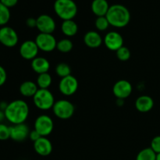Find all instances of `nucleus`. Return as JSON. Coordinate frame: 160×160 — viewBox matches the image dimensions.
Masks as SVG:
<instances>
[{
  "label": "nucleus",
  "mask_w": 160,
  "mask_h": 160,
  "mask_svg": "<svg viewBox=\"0 0 160 160\" xmlns=\"http://www.w3.org/2000/svg\"><path fill=\"white\" fill-rule=\"evenodd\" d=\"M6 119L10 123L20 124L25 123L29 116V106L28 103L21 99H16L8 103L4 111Z\"/></svg>",
  "instance_id": "obj_1"
},
{
  "label": "nucleus",
  "mask_w": 160,
  "mask_h": 160,
  "mask_svg": "<svg viewBox=\"0 0 160 160\" xmlns=\"http://www.w3.org/2000/svg\"><path fill=\"white\" fill-rule=\"evenodd\" d=\"M106 17L111 26L122 28L129 23L131 20V12L123 5L114 4L109 6Z\"/></svg>",
  "instance_id": "obj_2"
},
{
  "label": "nucleus",
  "mask_w": 160,
  "mask_h": 160,
  "mask_svg": "<svg viewBox=\"0 0 160 160\" xmlns=\"http://www.w3.org/2000/svg\"><path fill=\"white\" fill-rule=\"evenodd\" d=\"M54 10L62 20H73L78 13V6L73 0H56Z\"/></svg>",
  "instance_id": "obj_3"
},
{
  "label": "nucleus",
  "mask_w": 160,
  "mask_h": 160,
  "mask_svg": "<svg viewBox=\"0 0 160 160\" xmlns=\"http://www.w3.org/2000/svg\"><path fill=\"white\" fill-rule=\"evenodd\" d=\"M34 104L38 109L41 110H48L52 109L55 104V98L53 94L48 89L39 88L33 97Z\"/></svg>",
  "instance_id": "obj_4"
},
{
  "label": "nucleus",
  "mask_w": 160,
  "mask_h": 160,
  "mask_svg": "<svg viewBox=\"0 0 160 160\" xmlns=\"http://www.w3.org/2000/svg\"><path fill=\"white\" fill-rule=\"evenodd\" d=\"M53 113L61 120H68L71 118L75 112V107L71 102L66 99L58 100L52 107Z\"/></svg>",
  "instance_id": "obj_5"
},
{
  "label": "nucleus",
  "mask_w": 160,
  "mask_h": 160,
  "mask_svg": "<svg viewBox=\"0 0 160 160\" xmlns=\"http://www.w3.org/2000/svg\"><path fill=\"white\" fill-rule=\"evenodd\" d=\"M34 130L38 132L42 137H47L52 132L54 123L49 116L43 114L37 117L34 121Z\"/></svg>",
  "instance_id": "obj_6"
},
{
  "label": "nucleus",
  "mask_w": 160,
  "mask_h": 160,
  "mask_svg": "<svg viewBox=\"0 0 160 160\" xmlns=\"http://www.w3.org/2000/svg\"><path fill=\"white\" fill-rule=\"evenodd\" d=\"M34 42L37 44L39 50L45 52H50L56 48L57 41L52 34L40 33L36 36Z\"/></svg>",
  "instance_id": "obj_7"
},
{
  "label": "nucleus",
  "mask_w": 160,
  "mask_h": 160,
  "mask_svg": "<svg viewBox=\"0 0 160 160\" xmlns=\"http://www.w3.org/2000/svg\"><path fill=\"white\" fill-rule=\"evenodd\" d=\"M19 42L17 31L9 26H3L0 28V43L7 48L16 46Z\"/></svg>",
  "instance_id": "obj_8"
},
{
  "label": "nucleus",
  "mask_w": 160,
  "mask_h": 160,
  "mask_svg": "<svg viewBox=\"0 0 160 160\" xmlns=\"http://www.w3.org/2000/svg\"><path fill=\"white\" fill-rule=\"evenodd\" d=\"M78 88V81L73 75H69L66 78H61L59 83V90L66 96L74 95Z\"/></svg>",
  "instance_id": "obj_9"
},
{
  "label": "nucleus",
  "mask_w": 160,
  "mask_h": 160,
  "mask_svg": "<svg viewBox=\"0 0 160 160\" xmlns=\"http://www.w3.org/2000/svg\"><path fill=\"white\" fill-rule=\"evenodd\" d=\"M39 48L34 41L27 40L20 45V55L23 59L27 60H33L38 54Z\"/></svg>",
  "instance_id": "obj_10"
},
{
  "label": "nucleus",
  "mask_w": 160,
  "mask_h": 160,
  "mask_svg": "<svg viewBox=\"0 0 160 160\" xmlns=\"http://www.w3.org/2000/svg\"><path fill=\"white\" fill-rule=\"evenodd\" d=\"M56 21L51 16L48 14H42L37 18V26L40 33L52 34L56 30Z\"/></svg>",
  "instance_id": "obj_11"
},
{
  "label": "nucleus",
  "mask_w": 160,
  "mask_h": 160,
  "mask_svg": "<svg viewBox=\"0 0 160 160\" xmlns=\"http://www.w3.org/2000/svg\"><path fill=\"white\" fill-rule=\"evenodd\" d=\"M105 45L110 51L117 52L122 46H123V38L120 33L117 31L108 32L103 39Z\"/></svg>",
  "instance_id": "obj_12"
},
{
  "label": "nucleus",
  "mask_w": 160,
  "mask_h": 160,
  "mask_svg": "<svg viewBox=\"0 0 160 160\" xmlns=\"http://www.w3.org/2000/svg\"><path fill=\"white\" fill-rule=\"evenodd\" d=\"M132 84L127 80H120L117 81L112 88L114 95L119 99H125L132 93Z\"/></svg>",
  "instance_id": "obj_13"
},
{
  "label": "nucleus",
  "mask_w": 160,
  "mask_h": 160,
  "mask_svg": "<svg viewBox=\"0 0 160 160\" xmlns=\"http://www.w3.org/2000/svg\"><path fill=\"white\" fill-rule=\"evenodd\" d=\"M10 138L17 142H21L29 137L30 130L25 123L20 124H13L9 127Z\"/></svg>",
  "instance_id": "obj_14"
},
{
  "label": "nucleus",
  "mask_w": 160,
  "mask_h": 160,
  "mask_svg": "<svg viewBox=\"0 0 160 160\" xmlns=\"http://www.w3.org/2000/svg\"><path fill=\"white\" fill-rule=\"evenodd\" d=\"M34 149L41 156H48L52 152V144L46 137H42L34 142Z\"/></svg>",
  "instance_id": "obj_15"
},
{
  "label": "nucleus",
  "mask_w": 160,
  "mask_h": 160,
  "mask_svg": "<svg viewBox=\"0 0 160 160\" xmlns=\"http://www.w3.org/2000/svg\"><path fill=\"white\" fill-rule=\"evenodd\" d=\"M84 42L89 48H96L101 46L103 42V39L98 32L95 31H88L84 34Z\"/></svg>",
  "instance_id": "obj_16"
},
{
  "label": "nucleus",
  "mask_w": 160,
  "mask_h": 160,
  "mask_svg": "<svg viewBox=\"0 0 160 160\" xmlns=\"http://www.w3.org/2000/svg\"><path fill=\"white\" fill-rule=\"evenodd\" d=\"M154 106L152 98L148 95H141L136 99L135 107L140 112H148L152 110Z\"/></svg>",
  "instance_id": "obj_17"
},
{
  "label": "nucleus",
  "mask_w": 160,
  "mask_h": 160,
  "mask_svg": "<svg viewBox=\"0 0 160 160\" xmlns=\"http://www.w3.org/2000/svg\"><path fill=\"white\" fill-rule=\"evenodd\" d=\"M31 68L38 74L48 73L50 69V63L45 58L37 56L31 60Z\"/></svg>",
  "instance_id": "obj_18"
},
{
  "label": "nucleus",
  "mask_w": 160,
  "mask_h": 160,
  "mask_svg": "<svg viewBox=\"0 0 160 160\" xmlns=\"http://www.w3.org/2000/svg\"><path fill=\"white\" fill-rule=\"evenodd\" d=\"M92 11L98 17H105L109 9L107 0H93L92 2Z\"/></svg>",
  "instance_id": "obj_19"
},
{
  "label": "nucleus",
  "mask_w": 160,
  "mask_h": 160,
  "mask_svg": "<svg viewBox=\"0 0 160 160\" xmlns=\"http://www.w3.org/2000/svg\"><path fill=\"white\" fill-rule=\"evenodd\" d=\"M38 89V87L35 82L31 81H23L20 84L19 90L23 96L28 98V97H34Z\"/></svg>",
  "instance_id": "obj_20"
},
{
  "label": "nucleus",
  "mask_w": 160,
  "mask_h": 160,
  "mask_svg": "<svg viewBox=\"0 0 160 160\" xmlns=\"http://www.w3.org/2000/svg\"><path fill=\"white\" fill-rule=\"evenodd\" d=\"M61 31L64 35L67 37H73L78 33V26L73 20H63L61 25Z\"/></svg>",
  "instance_id": "obj_21"
},
{
  "label": "nucleus",
  "mask_w": 160,
  "mask_h": 160,
  "mask_svg": "<svg viewBox=\"0 0 160 160\" xmlns=\"http://www.w3.org/2000/svg\"><path fill=\"white\" fill-rule=\"evenodd\" d=\"M52 82V78L51 75L48 73H44L38 74L36 84L38 88L48 89V88L51 86Z\"/></svg>",
  "instance_id": "obj_22"
},
{
  "label": "nucleus",
  "mask_w": 160,
  "mask_h": 160,
  "mask_svg": "<svg viewBox=\"0 0 160 160\" xmlns=\"http://www.w3.org/2000/svg\"><path fill=\"white\" fill-rule=\"evenodd\" d=\"M156 156L157 154L151 148H145L139 152L136 160H156Z\"/></svg>",
  "instance_id": "obj_23"
},
{
  "label": "nucleus",
  "mask_w": 160,
  "mask_h": 160,
  "mask_svg": "<svg viewBox=\"0 0 160 160\" xmlns=\"http://www.w3.org/2000/svg\"><path fill=\"white\" fill-rule=\"evenodd\" d=\"M73 44L71 40L68 38L61 39L60 41L57 42V45H56V49L59 52L62 53L70 52L73 49Z\"/></svg>",
  "instance_id": "obj_24"
},
{
  "label": "nucleus",
  "mask_w": 160,
  "mask_h": 160,
  "mask_svg": "<svg viewBox=\"0 0 160 160\" xmlns=\"http://www.w3.org/2000/svg\"><path fill=\"white\" fill-rule=\"evenodd\" d=\"M56 74L61 78H66V77L71 75V68L70 66L66 62H59L56 67Z\"/></svg>",
  "instance_id": "obj_25"
},
{
  "label": "nucleus",
  "mask_w": 160,
  "mask_h": 160,
  "mask_svg": "<svg viewBox=\"0 0 160 160\" xmlns=\"http://www.w3.org/2000/svg\"><path fill=\"white\" fill-rule=\"evenodd\" d=\"M10 20L9 9L0 2V27L6 26Z\"/></svg>",
  "instance_id": "obj_26"
},
{
  "label": "nucleus",
  "mask_w": 160,
  "mask_h": 160,
  "mask_svg": "<svg viewBox=\"0 0 160 160\" xmlns=\"http://www.w3.org/2000/svg\"><path fill=\"white\" fill-rule=\"evenodd\" d=\"M95 28H97L98 31H104L108 29L109 27V22L107 20L106 17H98L95 20Z\"/></svg>",
  "instance_id": "obj_27"
},
{
  "label": "nucleus",
  "mask_w": 160,
  "mask_h": 160,
  "mask_svg": "<svg viewBox=\"0 0 160 160\" xmlns=\"http://www.w3.org/2000/svg\"><path fill=\"white\" fill-rule=\"evenodd\" d=\"M117 57L120 59V61H128L131 58V53L129 48L126 46H122L121 48H119L117 52Z\"/></svg>",
  "instance_id": "obj_28"
},
{
  "label": "nucleus",
  "mask_w": 160,
  "mask_h": 160,
  "mask_svg": "<svg viewBox=\"0 0 160 160\" xmlns=\"http://www.w3.org/2000/svg\"><path fill=\"white\" fill-rule=\"evenodd\" d=\"M10 138L9 127L4 123H0V141H6Z\"/></svg>",
  "instance_id": "obj_29"
},
{
  "label": "nucleus",
  "mask_w": 160,
  "mask_h": 160,
  "mask_svg": "<svg viewBox=\"0 0 160 160\" xmlns=\"http://www.w3.org/2000/svg\"><path fill=\"white\" fill-rule=\"evenodd\" d=\"M150 148L156 153L159 154L160 153V135L156 136L152 138L151 142V146Z\"/></svg>",
  "instance_id": "obj_30"
},
{
  "label": "nucleus",
  "mask_w": 160,
  "mask_h": 160,
  "mask_svg": "<svg viewBox=\"0 0 160 160\" xmlns=\"http://www.w3.org/2000/svg\"><path fill=\"white\" fill-rule=\"evenodd\" d=\"M6 80H7V73L4 67L0 65V87H2L6 83Z\"/></svg>",
  "instance_id": "obj_31"
},
{
  "label": "nucleus",
  "mask_w": 160,
  "mask_h": 160,
  "mask_svg": "<svg viewBox=\"0 0 160 160\" xmlns=\"http://www.w3.org/2000/svg\"><path fill=\"white\" fill-rule=\"evenodd\" d=\"M0 2L9 9V8L15 6L18 2V0H0Z\"/></svg>",
  "instance_id": "obj_32"
},
{
  "label": "nucleus",
  "mask_w": 160,
  "mask_h": 160,
  "mask_svg": "<svg viewBox=\"0 0 160 160\" xmlns=\"http://www.w3.org/2000/svg\"><path fill=\"white\" fill-rule=\"evenodd\" d=\"M28 138H29L31 139L33 142H36L37 140H38L40 138H42V136L39 134L38 132H37V131L34 129V130H32V131H30L29 137Z\"/></svg>",
  "instance_id": "obj_33"
},
{
  "label": "nucleus",
  "mask_w": 160,
  "mask_h": 160,
  "mask_svg": "<svg viewBox=\"0 0 160 160\" xmlns=\"http://www.w3.org/2000/svg\"><path fill=\"white\" fill-rule=\"evenodd\" d=\"M26 24L28 28H36V26H37V19L34 18V17H29L26 20Z\"/></svg>",
  "instance_id": "obj_34"
},
{
  "label": "nucleus",
  "mask_w": 160,
  "mask_h": 160,
  "mask_svg": "<svg viewBox=\"0 0 160 160\" xmlns=\"http://www.w3.org/2000/svg\"><path fill=\"white\" fill-rule=\"evenodd\" d=\"M8 106V103H6V102H0V109L2 111H5L6 110V107H7Z\"/></svg>",
  "instance_id": "obj_35"
},
{
  "label": "nucleus",
  "mask_w": 160,
  "mask_h": 160,
  "mask_svg": "<svg viewBox=\"0 0 160 160\" xmlns=\"http://www.w3.org/2000/svg\"><path fill=\"white\" fill-rule=\"evenodd\" d=\"M5 119H6V116H5L4 111L0 109V123H2V122L4 121Z\"/></svg>",
  "instance_id": "obj_36"
},
{
  "label": "nucleus",
  "mask_w": 160,
  "mask_h": 160,
  "mask_svg": "<svg viewBox=\"0 0 160 160\" xmlns=\"http://www.w3.org/2000/svg\"><path fill=\"white\" fill-rule=\"evenodd\" d=\"M156 160H160V153L157 154V156H156Z\"/></svg>",
  "instance_id": "obj_37"
}]
</instances>
